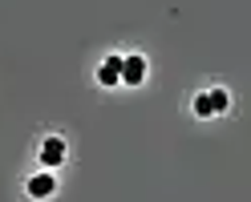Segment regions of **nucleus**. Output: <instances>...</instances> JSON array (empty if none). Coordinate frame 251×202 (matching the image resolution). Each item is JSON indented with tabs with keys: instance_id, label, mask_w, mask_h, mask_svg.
<instances>
[{
	"instance_id": "1",
	"label": "nucleus",
	"mask_w": 251,
	"mask_h": 202,
	"mask_svg": "<svg viewBox=\"0 0 251 202\" xmlns=\"http://www.w3.org/2000/svg\"><path fill=\"white\" fill-rule=\"evenodd\" d=\"M122 81L126 85H142L146 81V61L142 57H122Z\"/></svg>"
},
{
	"instance_id": "2",
	"label": "nucleus",
	"mask_w": 251,
	"mask_h": 202,
	"mask_svg": "<svg viewBox=\"0 0 251 202\" xmlns=\"http://www.w3.org/2000/svg\"><path fill=\"white\" fill-rule=\"evenodd\" d=\"M65 162V142L61 137H45V146H41V166H61Z\"/></svg>"
},
{
	"instance_id": "4",
	"label": "nucleus",
	"mask_w": 251,
	"mask_h": 202,
	"mask_svg": "<svg viewBox=\"0 0 251 202\" xmlns=\"http://www.w3.org/2000/svg\"><path fill=\"white\" fill-rule=\"evenodd\" d=\"M98 81H101V85H118V81H122V57H105V61H101Z\"/></svg>"
},
{
	"instance_id": "3",
	"label": "nucleus",
	"mask_w": 251,
	"mask_h": 202,
	"mask_svg": "<svg viewBox=\"0 0 251 202\" xmlns=\"http://www.w3.org/2000/svg\"><path fill=\"white\" fill-rule=\"evenodd\" d=\"M57 190V178L49 174V170H45V174H33V178H28V194H33V198H49Z\"/></svg>"
},
{
	"instance_id": "6",
	"label": "nucleus",
	"mask_w": 251,
	"mask_h": 202,
	"mask_svg": "<svg viewBox=\"0 0 251 202\" xmlns=\"http://www.w3.org/2000/svg\"><path fill=\"white\" fill-rule=\"evenodd\" d=\"M211 101H215V113H227V105H231L227 89H211Z\"/></svg>"
},
{
	"instance_id": "5",
	"label": "nucleus",
	"mask_w": 251,
	"mask_h": 202,
	"mask_svg": "<svg viewBox=\"0 0 251 202\" xmlns=\"http://www.w3.org/2000/svg\"><path fill=\"white\" fill-rule=\"evenodd\" d=\"M195 113H199V117H211V113H215L211 93H199V97H195Z\"/></svg>"
}]
</instances>
